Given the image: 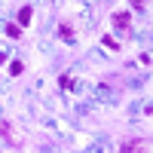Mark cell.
Masks as SVG:
<instances>
[{
  "label": "cell",
  "instance_id": "cell-1",
  "mask_svg": "<svg viewBox=\"0 0 153 153\" xmlns=\"http://www.w3.org/2000/svg\"><path fill=\"white\" fill-rule=\"evenodd\" d=\"M120 153H147V144L141 141V138H126Z\"/></svg>",
  "mask_w": 153,
  "mask_h": 153
},
{
  "label": "cell",
  "instance_id": "cell-2",
  "mask_svg": "<svg viewBox=\"0 0 153 153\" xmlns=\"http://www.w3.org/2000/svg\"><path fill=\"white\" fill-rule=\"evenodd\" d=\"M113 28H117V31H129V28H132V12H129V9L113 12Z\"/></svg>",
  "mask_w": 153,
  "mask_h": 153
},
{
  "label": "cell",
  "instance_id": "cell-3",
  "mask_svg": "<svg viewBox=\"0 0 153 153\" xmlns=\"http://www.w3.org/2000/svg\"><path fill=\"white\" fill-rule=\"evenodd\" d=\"M58 37L65 43H74V28H71V25H58Z\"/></svg>",
  "mask_w": 153,
  "mask_h": 153
},
{
  "label": "cell",
  "instance_id": "cell-4",
  "mask_svg": "<svg viewBox=\"0 0 153 153\" xmlns=\"http://www.w3.org/2000/svg\"><path fill=\"white\" fill-rule=\"evenodd\" d=\"M0 138H3V141H12V126L6 120H0Z\"/></svg>",
  "mask_w": 153,
  "mask_h": 153
},
{
  "label": "cell",
  "instance_id": "cell-5",
  "mask_svg": "<svg viewBox=\"0 0 153 153\" xmlns=\"http://www.w3.org/2000/svg\"><path fill=\"white\" fill-rule=\"evenodd\" d=\"M28 22H31V6H22V12H19V28L28 25Z\"/></svg>",
  "mask_w": 153,
  "mask_h": 153
},
{
  "label": "cell",
  "instance_id": "cell-6",
  "mask_svg": "<svg viewBox=\"0 0 153 153\" xmlns=\"http://www.w3.org/2000/svg\"><path fill=\"white\" fill-rule=\"evenodd\" d=\"M6 37L19 40V37H22V28H19V25H6Z\"/></svg>",
  "mask_w": 153,
  "mask_h": 153
},
{
  "label": "cell",
  "instance_id": "cell-7",
  "mask_svg": "<svg viewBox=\"0 0 153 153\" xmlns=\"http://www.w3.org/2000/svg\"><path fill=\"white\" fill-rule=\"evenodd\" d=\"M22 71H25V65H22V61H12V65H9V74H12V76H19Z\"/></svg>",
  "mask_w": 153,
  "mask_h": 153
},
{
  "label": "cell",
  "instance_id": "cell-8",
  "mask_svg": "<svg viewBox=\"0 0 153 153\" xmlns=\"http://www.w3.org/2000/svg\"><path fill=\"white\" fill-rule=\"evenodd\" d=\"M58 86H61V89H74V80H71V76L65 74V76H61V80H58Z\"/></svg>",
  "mask_w": 153,
  "mask_h": 153
},
{
  "label": "cell",
  "instance_id": "cell-9",
  "mask_svg": "<svg viewBox=\"0 0 153 153\" xmlns=\"http://www.w3.org/2000/svg\"><path fill=\"white\" fill-rule=\"evenodd\" d=\"M147 3V0H132V6H144Z\"/></svg>",
  "mask_w": 153,
  "mask_h": 153
}]
</instances>
